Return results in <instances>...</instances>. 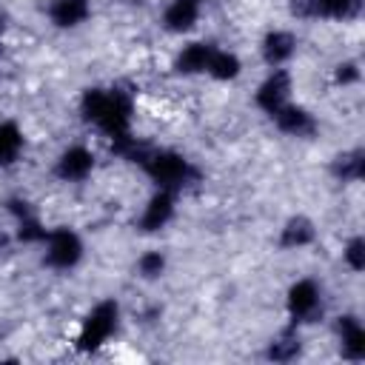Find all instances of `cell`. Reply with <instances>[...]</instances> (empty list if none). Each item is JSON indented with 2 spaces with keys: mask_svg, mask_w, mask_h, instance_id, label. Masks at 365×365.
<instances>
[{
  "mask_svg": "<svg viewBox=\"0 0 365 365\" xmlns=\"http://www.w3.org/2000/svg\"><path fill=\"white\" fill-rule=\"evenodd\" d=\"M285 305H288V317L294 322H314L317 314L322 311V294L314 279H297L288 288Z\"/></svg>",
  "mask_w": 365,
  "mask_h": 365,
  "instance_id": "5",
  "label": "cell"
},
{
  "mask_svg": "<svg viewBox=\"0 0 365 365\" xmlns=\"http://www.w3.org/2000/svg\"><path fill=\"white\" fill-rule=\"evenodd\" d=\"M271 117H274L277 128L285 131V134H291V137H302V134H311V131H314V117H311L302 106L285 103V106L277 108Z\"/></svg>",
  "mask_w": 365,
  "mask_h": 365,
  "instance_id": "13",
  "label": "cell"
},
{
  "mask_svg": "<svg viewBox=\"0 0 365 365\" xmlns=\"http://www.w3.org/2000/svg\"><path fill=\"white\" fill-rule=\"evenodd\" d=\"M174 217V191H165L160 188L143 208L140 214V231L151 234V231H160L168 225V220Z\"/></svg>",
  "mask_w": 365,
  "mask_h": 365,
  "instance_id": "8",
  "label": "cell"
},
{
  "mask_svg": "<svg viewBox=\"0 0 365 365\" xmlns=\"http://www.w3.org/2000/svg\"><path fill=\"white\" fill-rule=\"evenodd\" d=\"M342 163L336 165V174L342 177V180H359L362 177V154L359 151H354V154H345V157H339Z\"/></svg>",
  "mask_w": 365,
  "mask_h": 365,
  "instance_id": "21",
  "label": "cell"
},
{
  "mask_svg": "<svg viewBox=\"0 0 365 365\" xmlns=\"http://www.w3.org/2000/svg\"><path fill=\"white\" fill-rule=\"evenodd\" d=\"M291 97V74L285 68H274L257 88L254 94V103L265 111V114H274L277 108H282Z\"/></svg>",
  "mask_w": 365,
  "mask_h": 365,
  "instance_id": "6",
  "label": "cell"
},
{
  "mask_svg": "<svg viewBox=\"0 0 365 365\" xmlns=\"http://www.w3.org/2000/svg\"><path fill=\"white\" fill-rule=\"evenodd\" d=\"M240 68H242V63H240V57H237L234 51L214 48L205 74H211L214 80H234V77H240Z\"/></svg>",
  "mask_w": 365,
  "mask_h": 365,
  "instance_id": "17",
  "label": "cell"
},
{
  "mask_svg": "<svg viewBox=\"0 0 365 365\" xmlns=\"http://www.w3.org/2000/svg\"><path fill=\"white\" fill-rule=\"evenodd\" d=\"M317 237V228L308 217H291L282 228V237H279V245L282 248H305L311 245Z\"/></svg>",
  "mask_w": 365,
  "mask_h": 365,
  "instance_id": "15",
  "label": "cell"
},
{
  "mask_svg": "<svg viewBox=\"0 0 365 365\" xmlns=\"http://www.w3.org/2000/svg\"><path fill=\"white\" fill-rule=\"evenodd\" d=\"M46 262L57 271H68L83 259V242L71 228H54L46 234Z\"/></svg>",
  "mask_w": 365,
  "mask_h": 365,
  "instance_id": "4",
  "label": "cell"
},
{
  "mask_svg": "<svg viewBox=\"0 0 365 365\" xmlns=\"http://www.w3.org/2000/svg\"><path fill=\"white\" fill-rule=\"evenodd\" d=\"M143 168L157 182V188H165V191H180L197 174L191 163L177 151H148V157L143 160Z\"/></svg>",
  "mask_w": 365,
  "mask_h": 365,
  "instance_id": "2",
  "label": "cell"
},
{
  "mask_svg": "<svg viewBox=\"0 0 365 365\" xmlns=\"http://www.w3.org/2000/svg\"><path fill=\"white\" fill-rule=\"evenodd\" d=\"M94 171V154L86 148V145H71L60 154L57 165H54V174L63 180V182H83L88 174Z\"/></svg>",
  "mask_w": 365,
  "mask_h": 365,
  "instance_id": "7",
  "label": "cell"
},
{
  "mask_svg": "<svg viewBox=\"0 0 365 365\" xmlns=\"http://www.w3.org/2000/svg\"><path fill=\"white\" fill-rule=\"evenodd\" d=\"M91 14V0H54L48 6V17L57 29H77Z\"/></svg>",
  "mask_w": 365,
  "mask_h": 365,
  "instance_id": "12",
  "label": "cell"
},
{
  "mask_svg": "<svg viewBox=\"0 0 365 365\" xmlns=\"http://www.w3.org/2000/svg\"><path fill=\"white\" fill-rule=\"evenodd\" d=\"M262 60L268 63V66H274V68H279L282 63H288L291 57H294V51H297V37L291 34V31H279V29H274V31H268L265 37H262Z\"/></svg>",
  "mask_w": 365,
  "mask_h": 365,
  "instance_id": "10",
  "label": "cell"
},
{
  "mask_svg": "<svg viewBox=\"0 0 365 365\" xmlns=\"http://www.w3.org/2000/svg\"><path fill=\"white\" fill-rule=\"evenodd\" d=\"M165 268V257L160 251H145L140 259H137V271L143 279H157Z\"/></svg>",
  "mask_w": 365,
  "mask_h": 365,
  "instance_id": "19",
  "label": "cell"
},
{
  "mask_svg": "<svg viewBox=\"0 0 365 365\" xmlns=\"http://www.w3.org/2000/svg\"><path fill=\"white\" fill-rule=\"evenodd\" d=\"M334 74H336V83H342V86H351V83L359 80V68H356V63H339Z\"/></svg>",
  "mask_w": 365,
  "mask_h": 365,
  "instance_id": "22",
  "label": "cell"
},
{
  "mask_svg": "<svg viewBox=\"0 0 365 365\" xmlns=\"http://www.w3.org/2000/svg\"><path fill=\"white\" fill-rule=\"evenodd\" d=\"M342 259L348 262L351 271H362V268H365V242H362V237H354V240L345 245Z\"/></svg>",
  "mask_w": 365,
  "mask_h": 365,
  "instance_id": "20",
  "label": "cell"
},
{
  "mask_svg": "<svg viewBox=\"0 0 365 365\" xmlns=\"http://www.w3.org/2000/svg\"><path fill=\"white\" fill-rule=\"evenodd\" d=\"M117 322H120V305H117L114 299L97 302V305L88 311V317L83 319V325H80L77 348H83V351H97V348H103V345L111 339V334L117 331Z\"/></svg>",
  "mask_w": 365,
  "mask_h": 365,
  "instance_id": "3",
  "label": "cell"
},
{
  "mask_svg": "<svg viewBox=\"0 0 365 365\" xmlns=\"http://www.w3.org/2000/svg\"><path fill=\"white\" fill-rule=\"evenodd\" d=\"M83 117L88 123H94L106 137H123L131 134V97L120 88H88L83 94Z\"/></svg>",
  "mask_w": 365,
  "mask_h": 365,
  "instance_id": "1",
  "label": "cell"
},
{
  "mask_svg": "<svg viewBox=\"0 0 365 365\" xmlns=\"http://www.w3.org/2000/svg\"><path fill=\"white\" fill-rule=\"evenodd\" d=\"M214 54L211 43H188L182 46V51L174 60V68L180 74H205L208 71V60Z\"/></svg>",
  "mask_w": 365,
  "mask_h": 365,
  "instance_id": "14",
  "label": "cell"
},
{
  "mask_svg": "<svg viewBox=\"0 0 365 365\" xmlns=\"http://www.w3.org/2000/svg\"><path fill=\"white\" fill-rule=\"evenodd\" d=\"M271 359H277V362H288V359H294L297 354H299V336L294 334V331H288L282 339H277V342H271Z\"/></svg>",
  "mask_w": 365,
  "mask_h": 365,
  "instance_id": "18",
  "label": "cell"
},
{
  "mask_svg": "<svg viewBox=\"0 0 365 365\" xmlns=\"http://www.w3.org/2000/svg\"><path fill=\"white\" fill-rule=\"evenodd\" d=\"M339 348L351 362L365 359V328L356 317H339Z\"/></svg>",
  "mask_w": 365,
  "mask_h": 365,
  "instance_id": "11",
  "label": "cell"
},
{
  "mask_svg": "<svg viewBox=\"0 0 365 365\" xmlns=\"http://www.w3.org/2000/svg\"><path fill=\"white\" fill-rule=\"evenodd\" d=\"M200 9H202V0H171L163 11V26L174 34L191 31L200 20Z\"/></svg>",
  "mask_w": 365,
  "mask_h": 365,
  "instance_id": "9",
  "label": "cell"
},
{
  "mask_svg": "<svg viewBox=\"0 0 365 365\" xmlns=\"http://www.w3.org/2000/svg\"><path fill=\"white\" fill-rule=\"evenodd\" d=\"M3 26H6V17H3V11H0V31H3Z\"/></svg>",
  "mask_w": 365,
  "mask_h": 365,
  "instance_id": "23",
  "label": "cell"
},
{
  "mask_svg": "<svg viewBox=\"0 0 365 365\" xmlns=\"http://www.w3.org/2000/svg\"><path fill=\"white\" fill-rule=\"evenodd\" d=\"M23 151V131L17 123L6 120L0 123V165H11Z\"/></svg>",
  "mask_w": 365,
  "mask_h": 365,
  "instance_id": "16",
  "label": "cell"
}]
</instances>
